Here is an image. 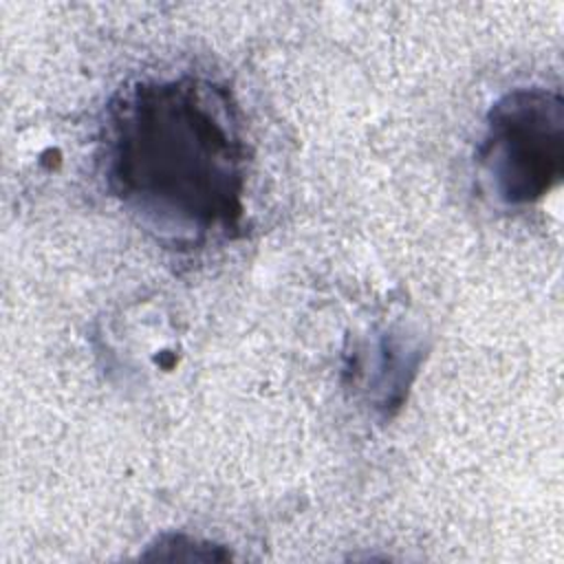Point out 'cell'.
Wrapping results in <instances>:
<instances>
[{
	"label": "cell",
	"instance_id": "cell-1",
	"mask_svg": "<svg viewBox=\"0 0 564 564\" xmlns=\"http://www.w3.org/2000/svg\"><path fill=\"white\" fill-rule=\"evenodd\" d=\"M99 145L110 194L141 220L194 238L242 229L249 152L225 86L137 82L106 108Z\"/></svg>",
	"mask_w": 564,
	"mask_h": 564
},
{
	"label": "cell",
	"instance_id": "cell-2",
	"mask_svg": "<svg viewBox=\"0 0 564 564\" xmlns=\"http://www.w3.org/2000/svg\"><path fill=\"white\" fill-rule=\"evenodd\" d=\"M476 159L498 200H540L564 174L562 95L542 86L505 93L487 112Z\"/></svg>",
	"mask_w": 564,
	"mask_h": 564
}]
</instances>
